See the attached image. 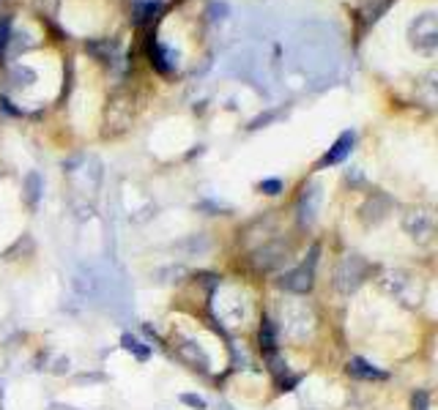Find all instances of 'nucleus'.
Returning <instances> with one entry per match:
<instances>
[{"label": "nucleus", "instance_id": "obj_15", "mask_svg": "<svg viewBox=\"0 0 438 410\" xmlns=\"http://www.w3.org/2000/svg\"><path fill=\"white\" fill-rule=\"evenodd\" d=\"M411 410H430V396H427V391L419 388L416 394L411 396Z\"/></svg>", "mask_w": 438, "mask_h": 410}, {"label": "nucleus", "instance_id": "obj_12", "mask_svg": "<svg viewBox=\"0 0 438 410\" xmlns=\"http://www.w3.org/2000/svg\"><path fill=\"white\" fill-rule=\"evenodd\" d=\"M266 364H268V369H271L274 374H285L288 372V361H285L277 350H268L266 353Z\"/></svg>", "mask_w": 438, "mask_h": 410}, {"label": "nucleus", "instance_id": "obj_16", "mask_svg": "<svg viewBox=\"0 0 438 410\" xmlns=\"http://www.w3.org/2000/svg\"><path fill=\"white\" fill-rule=\"evenodd\" d=\"M260 192L263 194H279V192H282V180H277V178L260 180Z\"/></svg>", "mask_w": 438, "mask_h": 410}, {"label": "nucleus", "instance_id": "obj_18", "mask_svg": "<svg viewBox=\"0 0 438 410\" xmlns=\"http://www.w3.org/2000/svg\"><path fill=\"white\" fill-rule=\"evenodd\" d=\"M299 383V378H288V380H279V388L282 391H290V386H296Z\"/></svg>", "mask_w": 438, "mask_h": 410}, {"label": "nucleus", "instance_id": "obj_11", "mask_svg": "<svg viewBox=\"0 0 438 410\" xmlns=\"http://www.w3.org/2000/svg\"><path fill=\"white\" fill-rule=\"evenodd\" d=\"M25 192H28V202L36 205L39 197H42V175H39V172H28V178H25Z\"/></svg>", "mask_w": 438, "mask_h": 410}, {"label": "nucleus", "instance_id": "obj_9", "mask_svg": "<svg viewBox=\"0 0 438 410\" xmlns=\"http://www.w3.org/2000/svg\"><path fill=\"white\" fill-rule=\"evenodd\" d=\"M121 348L129 350V353H134L140 361H145L151 356V348H145V344L140 342L137 336H132V334H124V336H121Z\"/></svg>", "mask_w": 438, "mask_h": 410}, {"label": "nucleus", "instance_id": "obj_1", "mask_svg": "<svg viewBox=\"0 0 438 410\" xmlns=\"http://www.w3.org/2000/svg\"><path fill=\"white\" fill-rule=\"evenodd\" d=\"M364 274H367V262L359 254H348L340 260V266L334 271V287L340 292H353L361 284Z\"/></svg>", "mask_w": 438, "mask_h": 410}, {"label": "nucleus", "instance_id": "obj_7", "mask_svg": "<svg viewBox=\"0 0 438 410\" xmlns=\"http://www.w3.org/2000/svg\"><path fill=\"white\" fill-rule=\"evenodd\" d=\"M389 197H383V194H375V202H367L364 205V208H361V219H364V222H372V224H375V222H381L383 219V216H386V210H389Z\"/></svg>", "mask_w": 438, "mask_h": 410}, {"label": "nucleus", "instance_id": "obj_13", "mask_svg": "<svg viewBox=\"0 0 438 410\" xmlns=\"http://www.w3.org/2000/svg\"><path fill=\"white\" fill-rule=\"evenodd\" d=\"M11 44V20L6 16L3 22H0V60H3L6 55V46Z\"/></svg>", "mask_w": 438, "mask_h": 410}, {"label": "nucleus", "instance_id": "obj_5", "mask_svg": "<svg viewBox=\"0 0 438 410\" xmlns=\"http://www.w3.org/2000/svg\"><path fill=\"white\" fill-rule=\"evenodd\" d=\"M353 140H356V134L353 132H342L340 137H337V142L331 145V150L320 159V167H331V164H340L345 156L350 154V148H353Z\"/></svg>", "mask_w": 438, "mask_h": 410}, {"label": "nucleus", "instance_id": "obj_8", "mask_svg": "<svg viewBox=\"0 0 438 410\" xmlns=\"http://www.w3.org/2000/svg\"><path fill=\"white\" fill-rule=\"evenodd\" d=\"M178 353L184 356L186 361H189L195 369H208V358L197 350V344H192V342H184V344H178Z\"/></svg>", "mask_w": 438, "mask_h": 410}, {"label": "nucleus", "instance_id": "obj_17", "mask_svg": "<svg viewBox=\"0 0 438 410\" xmlns=\"http://www.w3.org/2000/svg\"><path fill=\"white\" fill-rule=\"evenodd\" d=\"M52 372H58V374H63V372H69V358H58V364Z\"/></svg>", "mask_w": 438, "mask_h": 410}, {"label": "nucleus", "instance_id": "obj_4", "mask_svg": "<svg viewBox=\"0 0 438 410\" xmlns=\"http://www.w3.org/2000/svg\"><path fill=\"white\" fill-rule=\"evenodd\" d=\"M288 249H285L282 244H268L263 246V249H258V254H255V266L260 268V271H271V268H279L285 260H288Z\"/></svg>", "mask_w": 438, "mask_h": 410}, {"label": "nucleus", "instance_id": "obj_14", "mask_svg": "<svg viewBox=\"0 0 438 410\" xmlns=\"http://www.w3.org/2000/svg\"><path fill=\"white\" fill-rule=\"evenodd\" d=\"M178 400L184 402L186 408H192V410H206V408H208L206 400H203V396H197V394H181Z\"/></svg>", "mask_w": 438, "mask_h": 410}, {"label": "nucleus", "instance_id": "obj_3", "mask_svg": "<svg viewBox=\"0 0 438 410\" xmlns=\"http://www.w3.org/2000/svg\"><path fill=\"white\" fill-rule=\"evenodd\" d=\"M312 274L315 271H309V268L301 266V268H293V271L282 274L277 284L282 287V290H288V292H299V296H301V292L312 290Z\"/></svg>", "mask_w": 438, "mask_h": 410}, {"label": "nucleus", "instance_id": "obj_2", "mask_svg": "<svg viewBox=\"0 0 438 410\" xmlns=\"http://www.w3.org/2000/svg\"><path fill=\"white\" fill-rule=\"evenodd\" d=\"M402 227L405 232L419 244H427L433 238V230H435V216L430 214L427 208H411L402 219Z\"/></svg>", "mask_w": 438, "mask_h": 410}, {"label": "nucleus", "instance_id": "obj_10", "mask_svg": "<svg viewBox=\"0 0 438 410\" xmlns=\"http://www.w3.org/2000/svg\"><path fill=\"white\" fill-rule=\"evenodd\" d=\"M258 342H260V348L266 350H277V336H274V326H271V320H263L260 323V331H258Z\"/></svg>", "mask_w": 438, "mask_h": 410}, {"label": "nucleus", "instance_id": "obj_6", "mask_svg": "<svg viewBox=\"0 0 438 410\" xmlns=\"http://www.w3.org/2000/svg\"><path fill=\"white\" fill-rule=\"evenodd\" d=\"M348 372L353 374V378H359V380H383V378H386L381 369H375L372 364H367L364 358H350Z\"/></svg>", "mask_w": 438, "mask_h": 410}]
</instances>
